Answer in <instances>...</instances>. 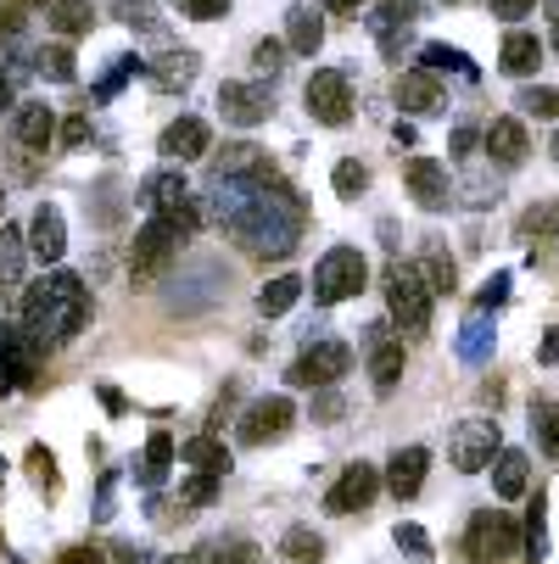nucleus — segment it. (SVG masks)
<instances>
[{
  "instance_id": "f257e3e1",
  "label": "nucleus",
  "mask_w": 559,
  "mask_h": 564,
  "mask_svg": "<svg viewBox=\"0 0 559 564\" xmlns=\"http://www.w3.org/2000/svg\"><path fill=\"white\" fill-rule=\"evenodd\" d=\"M85 325H90V291H85V280H78V274L51 269V274H40L23 291V330L40 347H62Z\"/></svg>"
},
{
  "instance_id": "f03ea898",
  "label": "nucleus",
  "mask_w": 559,
  "mask_h": 564,
  "mask_svg": "<svg viewBox=\"0 0 559 564\" xmlns=\"http://www.w3.org/2000/svg\"><path fill=\"white\" fill-rule=\"evenodd\" d=\"M386 313L404 336H426L431 330V285L415 263H391L386 269Z\"/></svg>"
},
{
  "instance_id": "7ed1b4c3",
  "label": "nucleus",
  "mask_w": 559,
  "mask_h": 564,
  "mask_svg": "<svg viewBox=\"0 0 559 564\" xmlns=\"http://www.w3.org/2000/svg\"><path fill=\"white\" fill-rule=\"evenodd\" d=\"M520 525H515V514H504V509H475L470 514V525H464V558L470 564H509L515 553H520Z\"/></svg>"
},
{
  "instance_id": "20e7f679",
  "label": "nucleus",
  "mask_w": 559,
  "mask_h": 564,
  "mask_svg": "<svg viewBox=\"0 0 559 564\" xmlns=\"http://www.w3.org/2000/svg\"><path fill=\"white\" fill-rule=\"evenodd\" d=\"M364 280H369L364 252H358V247H331L325 258H319V269H313V302H319V307H336V302L358 296Z\"/></svg>"
},
{
  "instance_id": "39448f33",
  "label": "nucleus",
  "mask_w": 559,
  "mask_h": 564,
  "mask_svg": "<svg viewBox=\"0 0 559 564\" xmlns=\"http://www.w3.org/2000/svg\"><path fill=\"white\" fill-rule=\"evenodd\" d=\"M140 202H146V213H151V218H169L180 235H191V229L202 224V213H196L191 185H185V174H180V169H157V174L140 185Z\"/></svg>"
},
{
  "instance_id": "423d86ee",
  "label": "nucleus",
  "mask_w": 559,
  "mask_h": 564,
  "mask_svg": "<svg viewBox=\"0 0 559 564\" xmlns=\"http://www.w3.org/2000/svg\"><path fill=\"white\" fill-rule=\"evenodd\" d=\"M302 101H308V118H313V123L342 129V123L353 118V85H347V73H342V67H319V73L308 78Z\"/></svg>"
},
{
  "instance_id": "0eeeda50",
  "label": "nucleus",
  "mask_w": 559,
  "mask_h": 564,
  "mask_svg": "<svg viewBox=\"0 0 559 564\" xmlns=\"http://www.w3.org/2000/svg\"><path fill=\"white\" fill-rule=\"evenodd\" d=\"M448 453H453V469H459V475H482V469H493V458L504 453V442H498V420H464V425L453 431Z\"/></svg>"
},
{
  "instance_id": "6e6552de",
  "label": "nucleus",
  "mask_w": 559,
  "mask_h": 564,
  "mask_svg": "<svg viewBox=\"0 0 559 564\" xmlns=\"http://www.w3.org/2000/svg\"><path fill=\"white\" fill-rule=\"evenodd\" d=\"M353 369V347L347 341H313L297 364H291V386H319V391H325V386H336L342 375Z\"/></svg>"
},
{
  "instance_id": "1a4fd4ad",
  "label": "nucleus",
  "mask_w": 559,
  "mask_h": 564,
  "mask_svg": "<svg viewBox=\"0 0 559 564\" xmlns=\"http://www.w3.org/2000/svg\"><path fill=\"white\" fill-rule=\"evenodd\" d=\"M291 420H297L291 397H258V402H247V414H241V425H235V436H241L247 447H269V442H280L291 431Z\"/></svg>"
},
{
  "instance_id": "9d476101",
  "label": "nucleus",
  "mask_w": 559,
  "mask_h": 564,
  "mask_svg": "<svg viewBox=\"0 0 559 564\" xmlns=\"http://www.w3.org/2000/svg\"><path fill=\"white\" fill-rule=\"evenodd\" d=\"M180 240H185V235H180V229H174L169 218H151V224H146V229L135 235V252H129V274H135V280H151L157 269H163V263H169V258L180 252Z\"/></svg>"
},
{
  "instance_id": "9b49d317",
  "label": "nucleus",
  "mask_w": 559,
  "mask_h": 564,
  "mask_svg": "<svg viewBox=\"0 0 559 564\" xmlns=\"http://www.w3.org/2000/svg\"><path fill=\"white\" fill-rule=\"evenodd\" d=\"M375 492H380V469L358 458V464L342 469V480L325 492V514H358V509H369Z\"/></svg>"
},
{
  "instance_id": "f8f14e48",
  "label": "nucleus",
  "mask_w": 559,
  "mask_h": 564,
  "mask_svg": "<svg viewBox=\"0 0 559 564\" xmlns=\"http://www.w3.org/2000/svg\"><path fill=\"white\" fill-rule=\"evenodd\" d=\"M404 185H409V196L426 213H442L453 202V180H448V169L437 163V156H409V163H404Z\"/></svg>"
},
{
  "instance_id": "ddd939ff",
  "label": "nucleus",
  "mask_w": 559,
  "mask_h": 564,
  "mask_svg": "<svg viewBox=\"0 0 559 564\" xmlns=\"http://www.w3.org/2000/svg\"><path fill=\"white\" fill-rule=\"evenodd\" d=\"M218 112H224V123H235V129H258L264 118H269V90L264 85H218Z\"/></svg>"
},
{
  "instance_id": "4468645a",
  "label": "nucleus",
  "mask_w": 559,
  "mask_h": 564,
  "mask_svg": "<svg viewBox=\"0 0 559 564\" xmlns=\"http://www.w3.org/2000/svg\"><path fill=\"white\" fill-rule=\"evenodd\" d=\"M426 469H431V453H426V447H397V453H391V464H386V492H391L397 503L420 498Z\"/></svg>"
},
{
  "instance_id": "2eb2a0df",
  "label": "nucleus",
  "mask_w": 559,
  "mask_h": 564,
  "mask_svg": "<svg viewBox=\"0 0 559 564\" xmlns=\"http://www.w3.org/2000/svg\"><path fill=\"white\" fill-rule=\"evenodd\" d=\"M207 145H213V129L202 118H174L163 129V140H157V151H163L169 163H196V156H207Z\"/></svg>"
},
{
  "instance_id": "dca6fc26",
  "label": "nucleus",
  "mask_w": 559,
  "mask_h": 564,
  "mask_svg": "<svg viewBox=\"0 0 559 564\" xmlns=\"http://www.w3.org/2000/svg\"><path fill=\"white\" fill-rule=\"evenodd\" d=\"M29 252L40 258V263H62V252H67V224H62V207H34V224H29Z\"/></svg>"
},
{
  "instance_id": "f3484780",
  "label": "nucleus",
  "mask_w": 559,
  "mask_h": 564,
  "mask_svg": "<svg viewBox=\"0 0 559 564\" xmlns=\"http://www.w3.org/2000/svg\"><path fill=\"white\" fill-rule=\"evenodd\" d=\"M526 151H531V140H526V123L520 118H493L487 123V156H493L498 169H520Z\"/></svg>"
},
{
  "instance_id": "a211bd4d",
  "label": "nucleus",
  "mask_w": 559,
  "mask_h": 564,
  "mask_svg": "<svg viewBox=\"0 0 559 564\" xmlns=\"http://www.w3.org/2000/svg\"><path fill=\"white\" fill-rule=\"evenodd\" d=\"M56 112L45 107V101H23L18 112H12V134H18V145H29V151H45L51 140H56Z\"/></svg>"
},
{
  "instance_id": "6ab92c4d",
  "label": "nucleus",
  "mask_w": 559,
  "mask_h": 564,
  "mask_svg": "<svg viewBox=\"0 0 559 564\" xmlns=\"http://www.w3.org/2000/svg\"><path fill=\"white\" fill-rule=\"evenodd\" d=\"M397 107L404 112H442V85L431 78V67H409L397 78Z\"/></svg>"
},
{
  "instance_id": "aec40b11",
  "label": "nucleus",
  "mask_w": 559,
  "mask_h": 564,
  "mask_svg": "<svg viewBox=\"0 0 559 564\" xmlns=\"http://www.w3.org/2000/svg\"><path fill=\"white\" fill-rule=\"evenodd\" d=\"M498 67H504L509 78H531V73L542 67V40L526 34V29H509V34H504V51H498Z\"/></svg>"
},
{
  "instance_id": "412c9836",
  "label": "nucleus",
  "mask_w": 559,
  "mask_h": 564,
  "mask_svg": "<svg viewBox=\"0 0 559 564\" xmlns=\"http://www.w3.org/2000/svg\"><path fill=\"white\" fill-rule=\"evenodd\" d=\"M180 564H264V553H258L247 536H213V542L191 547Z\"/></svg>"
},
{
  "instance_id": "4be33fe9",
  "label": "nucleus",
  "mask_w": 559,
  "mask_h": 564,
  "mask_svg": "<svg viewBox=\"0 0 559 564\" xmlns=\"http://www.w3.org/2000/svg\"><path fill=\"white\" fill-rule=\"evenodd\" d=\"M369 380H375V391H391L404 380V341L380 336V325H375V341H369Z\"/></svg>"
},
{
  "instance_id": "5701e85b",
  "label": "nucleus",
  "mask_w": 559,
  "mask_h": 564,
  "mask_svg": "<svg viewBox=\"0 0 559 564\" xmlns=\"http://www.w3.org/2000/svg\"><path fill=\"white\" fill-rule=\"evenodd\" d=\"M526 480H531L526 453H520V447H504V453L493 458V492H498L504 503H515V498H526Z\"/></svg>"
},
{
  "instance_id": "b1692460",
  "label": "nucleus",
  "mask_w": 559,
  "mask_h": 564,
  "mask_svg": "<svg viewBox=\"0 0 559 564\" xmlns=\"http://www.w3.org/2000/svg\"><path fill=\"white\" fill-rule=\"evenodd\" d=\"M325 7H291V23H286V45L297 56H313L319 45H325V18H319Z\"/></svg>"
},
{
  "instance_id": "393cba45",
  "label": "nucleus",
  "mask_w": 559,
  "mask_h": 564,
  "mask_svg": "<svg viewBox=\"0 0 559 564\" xmlns=\"http://www.w3.org/2000/svg\"><path fill=\"white\" fill-rule=\"evenodd\" d=\"M146 73H151V85H157V90H191V78H196V56H191V51H169V56L146 62Z\"/></svg>"
},
{
  "instance_id": "a878e982",
  "label": "nucleus",
  "mask_w": 559,
  "mask_h": 564,
  "mask_svg": "<svg viewBox=\"0 0 559 564\" xmlns=\"http://www.w3.org/2000/svg\"><path fill=\"white\" fill-rule=\"evenodd\" d=\"M51 29L62 34V40H78V34H90V23H96V7L90 0H51Z\"/></svg>"
},
{
  "instance_id": "bb28decb",
  "label": "nucleus",
  "mask_w": 559,
  "mask_h": 564,
  "mask_svg": "<svg viewBox=\"0 0 559 564\" xmlns=\"http://www.w3.org/2000/svg\"><path fill=\"white\" fill-rule=\"evenodd\" d=\"M169 469H174V436L157 431V436L146 442V458H140V487H163Z\"/></svg>"
},
{
  "instance_id": "cd10ccee",
  "label": "nucleus",
  "mask_w": 559,
  "mask_h": 564,
  "mask_svg": "<svg viewBox=\"0 0 559 564\" xmlns=\"http://www.w3.org/2000/svg\"><path fill=\"white\" fill-rule=\"evenodd\" d=\"M280 553H286V564H325V536L313 525H291L280 536Z\"/></svg>"
},
{
  "instance_id": "c85d7f7f",
  "label": "nucleus",
  "mask_w": 559,
  "mask_h": 564,
  "mask_svg": "<svg viewBox=\"0 0 559 564\" xmlns=\"http://www.w3.org/2000/svg\"><path fill=\"white\" fill-rule=\"evenodd\" d=\"M297 296H302V280H297V274H280V280H269V285L258 291V313H264V318H280V313L297 307Z\"/></svg>"
},
{
  "instance_id": "c756f323",
  "label": "nucleus",
  "mask_w": 559,
  "mask_h": 564,
  "mask_svg": "<svg viewBox=\"0 0 559 564\" xmlns=\"http://www.w3.org/2000/svg\"><path fill=\"white\" fill-rule=\"evenodd\" d=\"M415 269L426 274V285H431V296H448V291H459V274H453V258H448L442 247H426V258H420Z\"/></svg>"
},
{
  "instance_id": "7c9ffc66",
  "label": "nucleus",
  "mask_w": 559,
  "mask_h": 564,
  "mask_svg": "<svg viewBox=\"0 0 559 564\" xmlns=\"http://www.w3.org/2000/svg\"><path fill=\"white\" fill-rule=\"evenodd\" d=\"M185 464H191L196 475H218V480H224V469H229V453H224L213 436H196V442H185Z\"/></svg>"
},
{
  "instance_id": "2f4dec72",
  "label": "nucleus",
  "mask_w": 559,
  "mask_h": 564,
  "mask_svg": "<svg viewBox=\"0 0 559 564\" xmlns=\"http://www.w3.org/2000/svg\"><path fill=\"white\" fill-rule=\"evenodd\" d=\"M531 436L548 458H559V402H537L531 409Z\"/></svg>"
},
{
  "instance_id": "473e14b6",
  "label": "nucleus",
  "mask_w": 559,
  "mask_h": 564,
  "mask_svg": "<svg viewBox=\"0 0 559 564\" xmlns=\"http://www.w3.org/2000/svg\"><path fill=\"white\" fill-rule=\"evenodd\" d=\"M23 252H29V240H23L18 229H0V285H18Z\"/></svg>"
},
{
  "instance_id": "72a5a7b5",
  "label": "nucleus",
  "mask_w": 559,
  "mask_h": 564,
  "mask_svg": "<svg viewBox=\"0 0 559 564\" xmlns=\"http://www.w3.org/2000/svg\"><path fill=\"white\" fill-rule=\"evenodd\" d=\"M420 67H431V73H459V78H475L470 56H464V51H453V45H426V51H420Z\"/></svg>"
},
{
  "instance_id": "f704fd0d",
  "label": "nucleus",
  "mask_w": 559,
  "mask_h": 564,
  "mask_svg": "<svg viewBox=\"0 0 559 564\" xmlns=\"http://www.w3.org/2000/svg\"><path fill=\"white\" fill-rule=\"evenodd\" d=\"M34 67L51 78V85H73V78H78V67H73V51H67V45H45V51L34 56Z\"/></svg>"
},
{
  "instance_id": "c9c22d12",
  "label": "nucleus",
  "mask_w": 559,
  "mask_h": 564,
  "mask_svg": "<svg viewBox=\"0 0 559 564\" xmlns=\"http://www.w3.org/2000/svg\"><path fill=\"white\" fill-rule=\"evenodd\" d=\"M391 542L404 547V558H409V564H431V536H426V531H420L415 520H397Z\"/></svg>"
},
{
  "instance_id": "e433bc0d",
  "label": "nucleus",
  "mask_w": 559,
  "mask_h": 564,
  "mask_svg": "<svg viewBox=\"0 0 559 564\" xmlns=\"http://www.w3.org/2000/svg\"><path fill=\"white\" fill-rule=\"evenodd\" d=\"M526 558H531V564L548 558V514H542V492H537V503H531V514H526Z\"/></svg>"
},
{
  "instance_id": "4c0bfd02",
  "label": "nucleus",
  "mask_w": 559,
  "mask_h": 564,
  "mask_svg": "<svg viewBox=\"0 0 559 564\" xmlns=\"http://www.w3.org/2000/svg\"><path fill=\"white\" fill-rule=\"evenodd\" d=\"M515 107H520V112H531V118H559V90L531 85V90H520V96H515Z\"/></svg>"
},
{
  "instance_id": "58836bf2",
  "label": "nucleus",
  "mask_w": 559,
  "mask_h": 564,
  "mask_svg": "<svg viewBox=\"0 0 559 564\" xmlns=\"http://www.w3.org/2000/svg\"><path fill=\"white\" fill-rule=\"evenodd\" d=\"M331 185H336V196H358V191H369V169L364 163H336V174H331Z\"/></svg>"
},
{
  "instance_id": "ea45409f",
  "label": "nucleus",
  "mask_w": 559,
  "mask_h": 564,
  "mask_svg": "<svg viewBox=\"0 0 559 564\" xmlns=\"http://www.w3.org/2000/svg\"><path fill=\"white\" fill-rule=\"evenodd\" d=\"M487 341H493V330H487V318H470L464 325V336H459V352L475 364V358H487Z\"/></svg>"
},
{
  "instance_id": "a19ab883",
  "label": "nucleus",
  "mask_w": 559,
  "mask_h": 564,
  "mask_svg": "<svg viewBox=\"0 0 559 564\" xmlns=\"http://www.w3.org/2000/svg\"><path fill=\"white\" fill-rule=\"evenodd\" d=\"M213 492H218V475H196L191 487L180 492V514H196L202 503H213Z\"/></svg>"
},
{
  "instance_id": "79ce46f5",
  "label": "nucleus",
  "mask_w": 559,
  "mask_h": 564,
  "mask_svg": "<svg viewBox=\"0 0 559 564\" xmlns=\"http://www.w3.org/2000/svg\"><path fill=\"white\" fill-rule=\"evenodd\" d=\"M520 235H559V207L548 202V207H531L526 218H520Z\"/></svg>"
},
{
  "instance_id": "37998d69",
  "label": "nucleus",
  "mask_w": 559,
  "mask_h": 564,
  "mask_svg": "<svg viewBox=\"0 0 559 564\" xmlns=\"http://www.w3.org/2000/svg\"><path fill=\"white\" fill-rule=\"evenodd\" d=\"M180 12L196 23H218V18H229V0H180Z\"/></svg>"
},
{
  "instance_id": "c03bdc74",
  "label": "nucleus",
  "mask_w": 559,
  "mask_h": 564,
  "mask_svg": "<svg viewBox=\"0 0 559 564\" xmlns=\"http://www.w3.org/2000/svg\"><path fill=\"white\" fill-rule=\"evenodd\" d=\"M280 56H286V45H280V40H258V45H252L258 73H280Z\"/></svg>"
},
{
  "instance_id": "a18cd8bd",
  "label": "nucleus",
  "mask_w": 559,
  "mask_h": 564,
  "mask_svg": "<svg viewBox=\"0 0 559 564\" xmlns=\"http://www.w3.org/2000/svg\"><path fill=\"white\" fill-rule=\"evenodd\" d=\"M56 140H62V145H85V140H90V118H85V112H73V118L56 129Z\"/></svg>"
},
{
  "instance_id": "49530a36",
  "label": "nucleus",
  "mask_w": 559,
  "mask_h": 564,
  "mask_svg": "<svg viewBox=\"0 0 559 564\" xmlns=\"http://www.w3.org/2000/svg\"><path fill=\"white\" fill-rule=\"evenodd\" d=\"M313 420H319V425H336V420H342V397H336L331 386H325V397L313 402Z\"/></svg>"
},
{
  "instance_id": "de8ad7c7",
  "label": "nucleus",
  "mask_w": 559,
  "mask_h": 564,
  "mask_svg": "<svg viewBox=\"0 0 559 564\" xmlns=\"http://www.w3.org/2000/svg\"><path fill=\"white\" fill-rule=\"evenodd\" d=\"M531 7H537V0H493V18L515 23V18H531Z\"/></svg>"
},
{
  "instance_id": "09e8293b",
  "label": "nucleus",
  "mask_w": 559,
  "mask_h": 564,
  "mask_svg": "<svg viewBox=\"0 0 559 564\" xmlns=\"http://www.w3.org/2000/svg\"><path fill=\"white\" fill-rule=\"evenodd\" d=\"M475 140H487V134H482V129H470V123H459V129H453V156H470Z\"/></svg>"
},
{
  "instance_id": "8fccbe9b",
  "label": "nucleus",
  "mask_w": 559,
  "mask_h": 564,
  "mask_svg": "<svg viewBox=\"0 0 559 564\" xmlns=\"http://www.w3.org/2000/svg\"><path fill=\"white\" fill-rule=\"evenodd\" d=\"M504 296H509V274H493V280H487V291H482V307H498Z\"/></svg>"
},
{
  "instance_id": "3c124183",
  "label": "nucleus",
  "mask_w": 559,
  "mask_h": 564,
  "mask_svg": "<svg viewBox=\"0 0 559 564\" xmlns=\"http://www.w3.org/2000/svg\"><path fill=\"white\" fill-rule=\"evenodd\" d=\"M386 12H397L404 23H415V18L426 12V0H386Z\"/></svg>"
},
{
  "instance_id": "603ef678",
  "label": "nucleus",
  "mask_w": 559,
  "mask_h": 564,
  "mask_svg": "<svg viewBox=\"0 0 559 564\" xmlns=\"http://www.w3.org/2000/svg\"><path fill=\"white\" fill-rule=\"evenodd\" d=\"M62 564H107V558H101L96 547H67V558H62Z\"/></svg>"
},
{
  "instance_id": "864d4df0",
  "label": "nucleus",
  "mask_w": 559,
  "mask_h": 564,
  "mask_svg": "<svg viewBox=\"0 0 559 564\" xmlns=\"http://www.w3.org/2000/svg\"><path fill=\"white\" fill-rule=\"evenodd\" d=\"M112 553H118V564H146V547H135V542H118Z\"/></svg>"
},
{
  "instance_id": "5fc2aeb1",
  "label": "nucleus",
  "mask_w": 559,
  "mask_h": 564,
  "mask_svg": "<svg viewBox=\"0 0 559 564\" xmlns=\"http://www.w3.org/2000/svg\"><path fill=\"white\" fill-rule=\"evenodd\" d=\"M391 140H397V145H415V123L397 118V123H391Z\"/></svg>"
},
{
  "instance_id": "6e6d98bb",
  "label": "nucleus",
  "mask_w": 559,
  "mask_h": 564,
  "mask_svg": "<svg viewBox=\"0 0 559 564\" xmlns=\"http://www.w3.org/2000/svg\"><path fill=\"white\" fill-rule=\"evenodd\" d=\"M542 364H559V330H548V341H542Z\"/></svg>"
},
{
  "instance_id": "4d7b16f0",
  "label": "nucleus",
  "mask_w": 559,
  "mask_h": 564,
  "mask_svg": "<svg viewBox=\"0 0 559 564\" xmlns=\"http://www.w3.org/2000/svg\"><path fill=\"white\" fill-rule=\"evenodd\" d=\"M319 7H325V12H358L364 0H319Z\"/></svg>"
},
{
  "instance_id": "13d9d810",
  "label": "nucleus",
  "mask_w": 559,
  "mask_h": 564,
  "mask_svg": "<svg viewBox=\"0 0 559 564\" xmlns=\"http://www.w3.org/2000/svg\"><path fill=\"white\" fill-rule=\"evenodd\" d=\"M548 18H553V51H559V0H548Z\"/></svg>"
},
{
  "instance_id": "bf43d9fd",
  "label": "nucleus",
  "mask_w": 559,
  "mask_h": 564,
  "mask_svg": "<svg viewBox=\"0 0 559 564\" xmlns=\"http://www.w3.org/2000/svg\"><path fill=\"white\" fill-rule=\"evenodd\" d=\"M0 107H12V85H7V78H0Z\"/></svg>"
},
{
  "instance_id": "052dcab7",
  "label": "nucleus",
  "mask_w": 559,
  "mask_h": 564,
  "mask_svg": "<svg viewBox=\"0 0 559 564\" xmlns=\"http://www.w3.org/2000/svg\"><path fill=\"white\" fill-rule=\"evenodd\" d=\"M548 151H553V163H559V134H553V145H548Z\"/></svg>"
},
{
  "instance_id": "680f3d73",
  "label": "nucleus",
  "mask_w": 559,
  "mask_h": 564,
  "mask_svg": "<svg viewBox=\"0 0 559 564\" xmlns=\"http://www.w3.org/2000/svg\"><path fill=\"white\" fill-rule=\"evenodd\" d=\"M34 7H45V0H34Z\"/></svg>"
},
{
  "instance_id": "e2e57ef3",
  "label": "nucleus",
  "mask_w": 559,
  "mask_h": 564,
  "mask_svg": "<svg viewBox=\"0 0 559 564\" xmlns=\"http://www.w3.org/2000/svg\"><path fill=\"white\" fill-rule=\"evenodd\" d=\"M0 202H7V196H0Z\"/></svg>"
}]
</instances>
